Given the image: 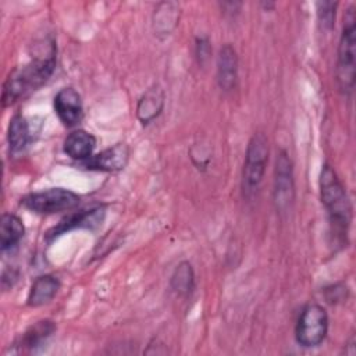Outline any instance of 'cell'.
Instances as JSON below:
<instances>
[{
    "mask_svg": "<svg viewBox=\"0 0 356 356\" xmlns=\"http://www.w3.org/2000/svg\"><path fill=\"white\" fill-rule=\"evenodd\" d=\"M355 49H356V17L350 7L345 17L343 29L338 46L337 82L342 93L350 95L355 86Z\"/></svg>",
    "mask_w": 356,
    "mask_h": 356,
    "instance_id": "3957f363",
    "label": "cell"
},
{
    "mask_svg": "<svg viewBox=\"0 0 356 356\" xmlns=\"http://www.w3.org/2000/svg\"><path fill=\"white\" fill-rule=\"evenodd\" d=\"M195 275L192 266L188 261H182L177 266L171 275V288L178 295H188L193 289Z\"/></svg>",
    "mask_w": 356,
    "mask_h": 356,
    "instance_id": "ac0fdd59",
    "label": "cell"
},
{
    "mask_svg": "<svg viewBox=\"0 0 356 356\" xmlns=\"http://www.w3.org/2000/svg\"><path fill=\"white\" fill-rule=\"evenodd\" d=\"M268 160V142L264 134H254L246 149L243 171H242V188L246 196L253 195L264 177L266 165Z\"/></svg>",
    "mask_w": 356,
    "mask_h": 356,
    "instance_id": "277c9868",
    "label": "cell"
},
{
    "mask_svg": "<svg viewBox=\"0 0 356 356\" xmlns=\"http://www.w3.org/2000/svg\"><path fill=\"white\" fill-rule=\"evenodd\" d=\"M56 331V324L51 320H40L31 325L21 337V348L32 352L36 348L42 346Z\"/></svg>",
    "mask_w": 356,
    "mask_h": 356,
    "instance_id": "9a60e30c",
    "label": "cell"
},
{
    "mask_svg": "<svg viewBox=\"0 0 356 356\" xmlns=\"http://www.w3.org/2000/svg\"><path fill=\"white\" fill-rule=\"evenodd\" d=\"M104 220V207L96 206L90 209H83L75 213L68 214L57 225H54L51 229L47 231L46 239L53 241L58 238L63 234H67L72 229H95L102 225Z\"/></svg>",
    "mask_w": 356,
    "mask_h": 356,
    "instance_id": "52a82bcc",
    "label": "cell"
},
{
    "mask_svg": "<svg viewBox=\"0 0 356 356\" xmlns=\"http://www.w3.org/2000/svg\"><path fill=\"white\" fill-rule=\"evenodd\" d=\"M96 147V138L83 131V129H75L64 139V153L78 161H85L89 157H92V153Z\"/></svg>",
    "mask_w": 356,
    "mask_h": 356,
    "instance_id": "8fae6325",
    "label": "cell"
},
{
    "mask_svg": "<svg viewBox=\"0 0 356 356\" xmlns=\"http://www.w3.org/2000/svg\"><path fill=\"white\" fill-rule=\"evenodd\" d=\"M328 331V316L323 306L317 303L307 305L296 323L295 337L299 345L313 348L320 345Z\"/></svg>",
    "mask_w": 356,
    "mask_h": 356,
    "instance_id": "5b68a950",
    "label": "cell"
},
{
    "mask_svg": "<svg viewBox=\"0 0 356 356\" xmlns=\"http://www.w3.org/2000/svg\"><path fill=\"white\" fill-rule=\"evenodd\" d=\"M164 93L159 86L150 88L139 100L136 107L138 118L142 124H149L153 121L163 110Z\"/></svg>",
    "mask_w": 356,
    "mask_h": 356,
    "instance_id": "5bb4252c",
    "label": "cell"
},
{
    "mask_svg": "<svg viewBox=\"0 0 356 356\" xmlns=\"http://www.w3.org/2000/svg\"><path fill=\"white\" fill-rule=\"evenodd\" d=\"M79 203V196L64 188H50L42 192H35L25 196L21 204L38 214H54L58 211L71 210Z\"/></svg>",
    "mask_w": 356,
    "mask_h": 356,
    "instance_id": "8992f818",
    "label": "cell"
},
{
    "mask_svg": "<svg viewBox=\"0 0 356 356\" xmlns=\"http://www.w3.org/2000/svg\"><path fill=\"white\" fill-rule=\"evenodd\" d=\"M54 111L65 127H75L83 118L81 95L74 88H63L54 96Z\"/></svg>",
    "mask_w": 356,
    "mask_h": 356,
    "instance_id": "9c48e42d",
    "label": "cell"
},
{
    "mask_svg": "<svg viewBox=\"0 0 356 356\" xmlns=\"http://www.w3.org/2000/svg\"><path fill=\"white\" fill-rule=\"evenodd\" d=\"M293 200L292 163L285 152H280L275 161L274 202L278 211H285Z\"/></svg>",
    "mask_w": 356,
    "mask_h": 356,
    "instance_id": "ba28073f",
    "label": "cell"
},
{
    "mask_svg": "<svg viewBox=\"0 0 356 356\" xmlns=\"http://www.w3.org/2000/svg\"><path fill=\"white\" fill-rule=\"evenodd\" d=\"M320 193L321 202L328 213L331 231L337 241L343 242L352 220V206L342 182L328 164L323 167L320 174Z\"/></svg>",
    "mask_w": 356,
    "mask_h": 356,
    "instance_id": "6da1fadb",
    "label": "cell"
},
{
    "mask_svg": "<svg viewBox=\"0 0 356 356\" xmlns=\"http://www.w3.org/2000/svg\"><path fill=\"white\" fill-rule=\"evenodd\" d=\"M25 227L19 217L13 213H4L0 222V238H1V250L11 249L15 246L24 236Z\"/></svg>",
    "mask_w": 356,
    "mask_h": 356,
    "instance_id": "2e32d148",
    "label": "cell"
},
{
    "mask_svg": "<svg viewBox=\"0 0 356 356\" xmlns=\"http://www.w3.org/2000/svg\"><path fill=\"white\" fill-rule=\"evenodd\" d=\"M56 67V50L43 57L32 60L29 64L14 70L3 85V106H11L25 95L39 89L51 76Z\"/></svg>",
    "mask_w": 356,
    "mask_h": 356,
    "instance_id": "7a4b0ae2",
    "label": "cell"
},
{
    "mask_svg": "<svg viewBox=\"0 0 356 356\" xmlns=\"http://www.w3.org/2000/svg\"><path fill=\"white\" fill-rule=\"evenodd\" d=\"M58 289H60V282L54 275H50V274L40 275L33 281L31 291L28 293L26 303L31 307L46 305L56 296Z\"/></svg>",
    "mask_w": 356,
    "mask_h": 356,
    "instance_id": "4fadbf2b",
    "label": "cell"
},
{
    "mask_svg": "<svg viewBox=\"0 0 356 356\" xmlns=\"http://www.w3.org/2000/svg\"><path fill=\"white\" fill-rule=\"evenodd\" d=\"M337 6H338V3H332V1H318L317 3L318 19L323 24V26L327 29H331L334 26Z\"/></svg>",
    "mask_w": 356,
    "mask_h": 356,
    "instance_id": "d6986e66",
    "label": "cell"
},
{
    "mask_svg": "<svg viewBox=\"0 0 356 356\" xmlns=\"http://www.w3.org/2000/svg\"><path fill=\"white\" fill-rule=\"evenodd\" d=\"M129 157V149L124 143H117L88 160L82 161V165L88 170L96 171H118L125 167Z\"/></svg>",
    "mask_w": 356,
    "mask_h": 356,
    "instance_id": "30bf717a",
    "label": "cell"
},
{
    "mask_svg": "<svg viewBox=\"0 0 356 356\" xmlns=\"http://www.w3.org/2000/svg\"><path fill=\"white\" fill-rule=\"evenodd\" d=\"M238 74V58L231 44H224L220 49L217 60V81L221 89L231 90L235 85Z\"/></svg>",
    "mask_w": 356,
    "mask_h": 356,
    "instance_id": "7c38bea8",
    "label": "cell"
},
{
    "mask_svg": "<svg viewBox=\"0 0 356 356\" xmlns=\"http://www.w3.org/2000/svg\"><path fill=\"white\" fill-rule=\"evenodd\" d=\"M7 140H8V147L11 153H18L29 142V125L25 117L21 114H15L8 124V131H7Z\"/></svg>",
    "mask_w": 356,
    "mask_h": 356,
    "instance_id": "e0dca14e",
    "label": "cell"
}]
</instances>
